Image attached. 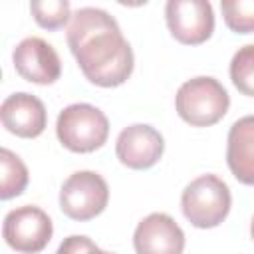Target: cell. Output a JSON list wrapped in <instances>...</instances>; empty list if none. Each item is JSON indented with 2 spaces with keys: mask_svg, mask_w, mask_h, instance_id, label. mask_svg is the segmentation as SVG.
I'll return each instance as SVG.
<instances>
[{
  "mask_svg": "<svg viewBox=\"0 0 254 254\" xmlns=\"http://www.w3.org/2000/svg\"><path fill=\"white\" fill-rule=\"evenodd\" d=\"M67 46L83 75L99 87H117L133 71V50L117 20L101 8H79L71 14Z\"/></svg>",
  "mask_w": 254,
  "mask_h": 254,
  "instance_id": "1",
  "label": "cell"
},
{
  "mask_svg": "<svg viewBox=\"0 0 254 254\" xmlns=\"http://www.w3.org/2000/svg\"><path fill=\"white\" fill-rule=\"evenodd\" d=\"M177 113L192 127H208L218 123L230 105L224 85L208 75H198L185 81L175 97Z\"/></svg>",
  "mask_w": 254,
  "mask_h": 254,
  "instance_id": "2",
  "label": "cell"
},
{
  "mask_svg": "<svg viewBox=\"0 0 254 254\" xmlns=\"http://www.w3.org/2000/svg\"><path fill=\"white\" fill-rule=\"evenodd\" d=\"M232 204L228 185L216 175H200L190 181L181 196L183 214L196 228L218 226Z\"/></svg>",
  "mask_w": 254,
  "mask_h": 254,
  "instance_id": "3",
  "label": "cell"
},
{
  "mask_svg": "<svg viewBox=\"0 0 254 254\" xmlns=\"http://www.w3.org/2000/svg\"><path fill=\"white\" fill-rule=\"evenodd\" d=\"M56 135L65 149L73 153H91L107 141L109 121L101 109L89 103H73L60 111Z\"/></svg>",
  "mask_w": 254,
  "mask_h": 254,
  "instance_id": "4",
  "label": "cell"
},
{
  "mask_svg": "<svg viewBox=\"0 0 254 254\" xmlns=\"http://www.w3.org/2000/svg\"><path fill=\"white\" fill-rule=\"evenodd\" d=\"M109 200V189L101 175L77 171L65 179L60 190V208L71 220H91L101 214Z\"/></svg>",
  "mask_w": 254,
  "mask_h": 254,
  "instance_id": "5",
  "label": "cell"
},
{
  "mask_svg": "<svg viewBox=\"0 0 254 254\" xmlns=\"http://www.w3.org/2000/svg\"><path fill=\"white\" fill-rule=\"evenodd\" d=\"M54 226L50 216L32 204L18 206L4 216L2 236L10 248L22 254H38L52 240Z\"/></svg>",
  "mask_w": 254,
  "mask_h": 254,
  "instance_id": "6",
  "label": "cell"
},
{
  "mask_svg": "<svg viewBox=\"0 0 254 254\" xmlns=\"http://www.w3.org/2000/svg\"><path fill=\"white\" fill-rule=\"evenodd\" d=\"M165 18L173 38L187 46L206 42L214 30V12L206 0H169Z\"/></svg>",
  "mask_w": 254,
  "mask_h": 254,
  "instance_id": "7",
  "label": "cell"
},
{
  "mask_svg": "<svg viewBox=\"0 0 254 254\" xmlns=\"http://www.w3.org/2000/svg\"><path fill=\"white\" fill-rule=\"evenodd\" d=\"M12 60L16 71L30 83L50 85L62 75V62L58 52L38 36L22 40L14 48Z\"/></svg>",
  "mask_w": 254,
  "mask_h": 254,
  "instance_id": "8",
  "label": "cell"
},
{
  "mask_svg": "<svg viewBox=\"0 0 254 254\" xmlns=\"http://www.w3.org/2000/svg\"><path fill=\"white\" fill-rule=\"evenodd\" d=\"M163 151H165L163 135L155 127L143 123L125 127L115 143V153L121 165L135 171H143L157 165Z\"/></svg>",
  "mask_w": 254,
  "mask_h": 254,
  "instance_id": "9",
  "label": "cell"
},
{
  "mask_svg": "<svg viewBox=\"0 0 254 254\" xmlns=\"http://www.w3.org/2000/svg\"><path fill=\"white\" fill-rule=\"evenodd\" d=\"M133 246L137 254H183L185 232L169 214L153 212L137 224Z\"/></svg>",
  "mask_w": 254,
  "mask_h": 254,
  "instance_id": "10",
  "label": "cell"
},
{
  "mask_svg": "<svg viewBox=\"0 0 254 254\" xmlns=\"http://www.w3.org/2000/svg\"><path fill=\"white\" fill-rule=\"evenodd\" d=\"M0 119L6 131L16 137L34 139L44 133L48 123V113L44 103L30 93H12L0 105Z\"/></svg>",
  "mask_w": 254,
  "mask_h": 254,
  "instance_id": "11",
  "label": "cell"
},
{
  "mask_svg": "<svg viewBox=\"0 0 254 254\" xmlns=\"http://www.w3.org/2000/svg\"><path fill=\"white\" fill-rule=\"evenodd\" d=\"M226 163L236 181L254 185V115L240 117L228 131Z\"/></svg>",
  "mask_w": 254,
  "mask_h": 254,
  "instance_id": "12",
  "label": "cell"
},
{
  "mask_svg": "<svg viewBox=\"0 0 254 254\" xmlns=\"http://www.w3.org/2000/svg\"><path fill=\"white\" fill-rule=\"evenodd\" d=\"M28 185V169L10 149L0 151V198L8 200L24 192Z\"/></svg>",
  "mask_w": 254,
  "mask_h": 254,
  "instance_id": "13",
  "label": "cell"
},
{
  "mask_svg": "<svg viewBox=\"0 0 254 254\" xmlns=\"http://www.w3.org/2000/svg\"><path fill=\"white\" fill-rule=\"evenodd\" d=\"M230 79L242 95L254 97V44L238 48V52L232 56Z\"/></svg>",
  "mask_w": 254,
  "mask_h": 254,
  "instance_id": "14",
  "label": "cell"
},
{
  "mask_svg": "<svg viewBox=\"0 0 254 254\" xmlns=\"http://www.w3.org/2000/svg\"><path fill=\"white\" fill-rule=\"evenodd\" d=\"M30 12L38 26L46 30H58L71 20V10L67 0H44V2H32Z\"/></svg>",
  "mask_w": 254,
  "mask_h": 254,
  "instance_id": "15",
  "label": "cell"
},
{
  "mask_svg": "<svg viewBox=\"0 0 254 254\" xmlns=\"http://www.w3.org/2000/svg\"><path fill=\"white\" fill-rule=\"evenodd\" d=\"M220 10L226 26L236 34L254 32V0H222Z\"/></svg>",
  "mask_w": 254,
  "mask_h": 254,
  "instance_id": "16",
  "label": "cell"
},
{
  "mask_svg": "<svg viewBox=\"0 0 254 254\" xmlns=\"http://www.w3.org/2000/svg\"><path fill=\"white\" fill-rule=\"evenodd\" d=\"M56 254H105L101 248H97L87 236H67L60 244Z\"/></svg>",
  "mask_w": 254,
  "mask_h": 254,
  "instance_id": "17",
  "label": "cell"
},
{
  "mask_svg": "<svg viewBox=\"0 0 254 254\" xmlns=\"http://www.w3.org/2000/svg\"><path fill=\"white\" fill-rule=\"evenodd\" d=\"M250 234H252V238H254V218H252V224H250Z\"/></svg>",
  "mask_w": 254,
  "mask_h": 254,
  "instance_id": "18",
  "label": "cell"
},
{
  "mask_svg": "<svg viewBox=\"0 0 254 254\" xmlns=\"http://www.w3.org/2000/svg\"><path fill=\"white\" fill-rule=\"evenodd\" d=\"M105 254H113V252H105Z\"/></svg>",
  "mask_w": 254,
  "mask_h": 254,
  "instance_id": "19",
  "label": "cell"
}]
</instances>
